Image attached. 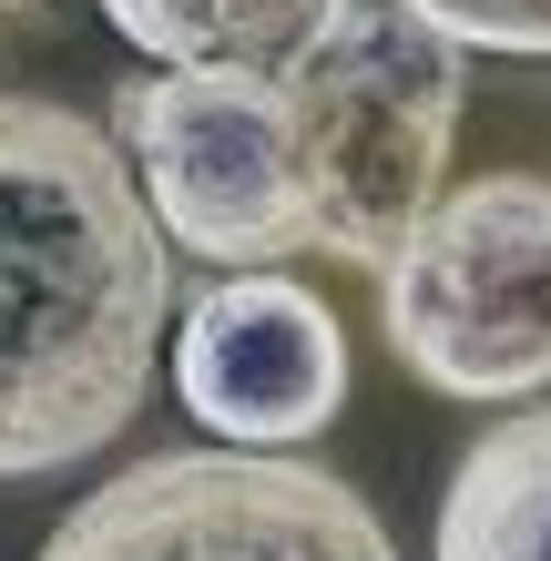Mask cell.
<instances>
[{"label":"cell","mask_w":551,"mask_h":561,"mask_svg":"<svg viewBox=\"0 0 551 561\" xmlns=\"http://www.w3.org/2000/svg\"><path fill=\"white\" fill-rule=\"evenodd\" d=\"M409 11H429L460 51H531V61H551V0H409Z\"/></svg>","instance_id":"9c48e42d"},{"label":"cell","mask_w":551,"mask_h":561,"mask_svg":"<svg viewBox=\"0 0 551 561\" xmlns=\"http://www.w3.org/2000/svg\"><path fill=\"white\" fill-rule=\"evenodd\" d=\"M439 561H551V409L480 428L439 501Z\"/></svg>","instance_id":"ba28073f"},{"label":"cell","mask_w":551,"mask_h":561,"mask_svg":"<svg viewBox=\"0 0 551 561\" xmlns=\"http://www.w3.org/2000/svg\"><path fill=\"white\" fill-rule=\"evenodd\" d=\"M174 399L236 449H286L347 399V337L297 276H225L174 327Z\"/></svg>","instance_id":"8992f818"},{"label":"cell","mask_w":551,"mask_h":561,"mask_svg":"<svg viewBox=\"0 0 551 561\" xmlns=\"http://www.w3.org/2000/svg\"><path fill=\"white\" fill-rule=\"evenodd\" d=\"M0 21H11V0H0Z\"/></svg>","instance_id":"30bf717a"},{"label":"cell","mask_w":551,"mask_h":561,"mask_svg":"<svg viewBox=\"0 0 551 561\" xmlns=\"http://www.w3.org/2000/svg\"><path fill=\"white\" fill-rule=\"evenodd\" d=\"M460 42L409 11V0H358L337 42L297 82V153H307V215L337 266L388 276L409 236L449 194V134H460Z\"/></svg>","instance_id":"7a4b0ae2"},{"label":"cell","mask_w":551,"mask_h":561,"mask_svg":"<svg viewBox=\"0 0 551 561\" xmlns=\"http://www.w3.org/2000/svg\"><path fill=\"white\" fill-rule=\"evenodd\" d=\"M388 357L470 409L551 388V174L449 184L409 255L378 276Z\"/></svg>","instance_id":"3957f363"},{"label":"cell","mask_w":551,"mask_h":561,"mask_svg":"<svg viewBox=\"0 0 551 561\" xmlns=\"http://www.w3.org/2000/svg\"><path fill=\"white\" fill-rule=\"evenodd\" d=\"M113 134L144 174L153 225L225 276H276V255L317 245L297 92L255 72H164L123 82Z\"/></svg>","instance_id":"5b68a950"},{"label":"cell","mask_w":551,"mask_h":561,"mask_svg":"<svg viewBox=\"0 0 551 561\" xmlns=\"http://www.w3.org/2000/svg\"><path fill=\"white\" fill-rule=\"evenodd\" d=\"M174 236L92 113L0 92V480L113 449L153 399Z\"/></svg>","instance_id":"6da1fadb"},{"label":"cell","mask_w":551,"mask_h":561,"mask_svg":"<svg viewBox=\"0 0 551 561\" xmlns=\"http://www.w3.org/2000/svg\"><path fill=\"white\" fill-rule=\"evenodd\" d=\"M358 0H103V21L164 72H255L297 82Z\"/></svg>","instance_id":"52a82bcc"},{"label":"cell","mask_w":551,"mask_h":561,"mask_svg":"<svg viewBox=\"0 0 551 561\" xmlns=\"http://www.w3.org/2000/svg\"><path fill=\"white\" fill-rule=\"evenodd\" d=\"M31 561H399L388 520L286 449H153L82 490Z\"/></svg>","instance_id":"277c9868"}]
</instances>
